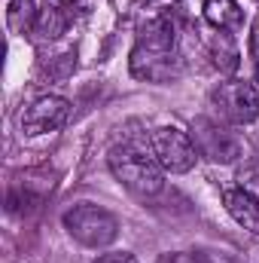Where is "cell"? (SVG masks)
<instances>
[{
  "instance_id": "19",
  "label": "cell",
  "mask_w": 259,
  "mask_h": 263,
  "mask_svg": "<svg viewBox=\"0 0 259 263\" xmlns=\"http://www.w3.org/2000/svg\"><path fill=\"white\" fill-rule=\"evenodd\" d=\"M58 3H70V0H58Z\"/></svg>"
},
{
  "instance_id": "9",
  "label": "cell",
  "mask_w": 259,
  "mask_h": 263,
  "mask_svg": "<svg viewBox=\"0 0 259 263\" xmlns=\"http://www.w3.org/2000/svg\"><path fill=\"white\" fill-rule=\"evenodd\" d=\"M137 43H140V46H149V49H174V43H177V28H174L171 18L159 15V18H153V22H146V25L140 28Z\"/></svg>"
},
{
  "instance_id": "17",
  "label": "cell",
  "mask_w": 259,
  "mask_h": 263,
  "mask_svg": "<svg viewBox=\"0 0 259 263\" xmlns=\"http://www.w3.org/2000/svg\"><path fill=\"white\" fill-rule=\"evenodd\" d=\"M250 49H253V65H256V77H259V18L253 22V34H250Z\"/></svg>"
},
{
  "instance_id": "12",
  "label": "cell",
  "mask_w": 259,
  "mask_h": 263,
  "mask_svg": "<svg viewBox=\"0 0 259 263\" xmlns=\"http://www.w3.org/2000/svg\"><path fill=\"white\" fill-rule=\"evenodd\" d=\"M37 15H40V9H37V3H34V0H9L6 22H9V28H12L15 34L31 31V28L37 25Z\"/></svg>"
},
{
  "instance_id": "3",
  "label": "cell",
  "mask_w": 259,
  "mask_h": 263,
  "mask_svg": "<svg viewBox=\"0 0 259 263\" xmlns=\"http://www.w3.org/2000/svg\"><path fill=\"white\" fill-rule=\"evenodd\" d=\"M149 153L159 159V165L165 172H174V175H183L195 165V150L192 138L186 132L174 129V126H165V129H156L149 138Z\"/></svg>"
},
{
  "instance_id": "4",
  "label": "cell",
  "mask_w": 259,
  "mask_h": 263,
  "mask_svg": "<svg viewBox=\"0 0 259 263\" xmlns=\"http://www.w3.org/2000/svg\"><path fill=\"white\" fill-rule=\"evenodd\" d=\"M213 104L235 126H247V123H253L259 117V92L247 80L220 83V89L213 92Z\"/></svg>"
},
{
  "instance_id": "7",
  "label": "cell",
  "mask_w": 259,
  "mask_h": 263,
  "mask_svg": "<svg viewBox=\"0 0 259 263\" xmlns=\"http://www.w3.org/2000/svg\"><path fill=\"white\" fill-rule=\"evenodd\" d=\"M70 117V104L61 95H43L37 98L25 114H21V129L25 135H46V132L61 129Z\"/></svg>"
},
{
  "instance_id": "14",
  "label": "cell",
  "mask_w": 259,
  "mask_h": 263,
  "mask_svg": "<svg viewBox=\"0 0 259 263\" xmlns=\"http://www.w3.org/2000/svg\"><path fill=\"white\" fill-rule=\"evenodd\" d=\"M238 181H241V190L259 196V165H247V168L238 175Z\"/></svg>"
},
{
  "instance_id": "16",
  "label": "cell",
  "mask_w": 259,
  "mask_h": 263,
  "mask_svg": "<svg viewBox=\"0 0 259 263\" xmlns=\"http://www.w3.org/2000/svg\"><path fill=\"white\" fill-rule=\"evenodd\" d=\"M195 257H198V263H235L232 257H226L223 251H207V248H204V251H198Z\"/></svg>"
},
{
  "instance_id": "1",
  "label": "cell",
  "mask_w": 259,
  "mask_h": 263,
  "mask_svg": "<svg viewBox=\"0 0 259 263\" xmlns=\"http://www.w3.org/2000/svg\"><path fill=\"white\" fill-rule=\"evenodd\" d=\"M110 172L122 187H128L137 196H156L165 187L162 165L153 153L137 147H113L110 150Z\"/></svg>"
},
{
  "instance_id": "18",
  "label": "cell",
  "mask_w": 259,
  "mask_h": 263,
  "mask_svg": "<svg viewBox=\"0 0 259 263\" xmlns=\"http://www.w3.org/2000/svg\"><path fill=\"white\" fill-rule=\"evenodd\" d=\"M159 263H198L195 254H165Z\"/></svg>"
},
{
  "instance_id": "15",
  "label": "cell",
  "mask_w": 259,
  "mask_h": 263,
  "mask_svg": "<svg viewBox=\"0 0 259 263\" xmlns=\"http://www.w3.org/2000/svg\"><path fill=\"white\" fill-rule=\"evenodd\" d=\"M95 263H137V257L128 251H110V254H101Z\"/></svg>"
},
{
  "instance_id": "5",
  "label": "cell",
  "mask_w": 259,
  "mask_h": 263,
  "mask_svg": "<svg viewBox=\"0 0 259 263\" xmlns=\"http://www.w3.org/2000/svg\"><path fill=\"white\" fill-rule=\"evenodd\" d=\"M189 138H192L195 150H198L201 156L213 159V162H232V159L241 156V141L226 129V126H220V123H213V120H204V117L195 120Z\"/></svg>"
},
{
  "instance_id": "11",
  "label": "cell",
  "mask_w": 259,
  "mask_h": 263,
  "mask_svg": "<svg viewBox=\"0 0 259 263\" xmlns=\"http://www.w3.org/2000/svg\"><path fill=\"white\" fill-rule=\"evenodd\" d=\"M207 52H210V62L220 73H235L238 70V46L235 40L226 34V31H217L207 43Z\"/></svg>"
},
{
  "instance_id": "6",
  "label": "cell",
  "mask_w": 259,
  "mask_h": 263,
  "mask_svg": "<svg viewBox=\"0 0 259 263\" xmlns=\"http://www.w3.org/2000/svg\"><path fill=\"white\" fill-rule=\"evenodd\" d=\"M180 59L174 55V49H149V46H134L131 49V73L137 80H149V83H168L174 77H180Z\"/></svg>"
},
{
  "instance_id": "13",
  "label": "cell",
  "mask_w": 259,
  "mask_h": 263,
  "mask_svg": "<svg viewBox=\"0 0 259 263\" xmlns=\"http://www.w3.org/2000/svg\"><path fill=\"white\" fill-rule=\"evenodd\" d=\"M64 28H67V15H64V9H58L55 3H46V9H40L37 25H34V31H37L43 40H55V37H61Z\"/></svg>"
},
{
  "instance_id": "10",
  "label": "cell",
  "mask_w": 259,
  "mask_h": 263,
  "mask_svg": "<svg viewBox=\"0 0 259 263\" xmlns=\"http://www.w3.org/2000/svg\"><path fill=\"white\" fill-rule=\"evenodd\" d=\"M204 18L210 28L217 31H229V28H238L241 25V6L235 0H204Z\"/></svg>"
},
{
  "instance_id": "8",
  "label": "cell",
  "mask_w": 259,
  "mask_h": 263,
  "mask_svg": "<svg viewBox=\"0 0 259 263\" xmlns=\"http://www.w3.org/2000/svg\"><path fill=\"white\" fill-rule=\"evenodd\" d=\"M223 202H226V211L247 230L259 236V196L247 193V190H223Z\"/></svg>"
},
{
  "instance_id": "2",
  "label": "cell",
  "mask_w": 259,
  "mask_h": 263,
  "mask_svg": "<svg viewBox=\"0 0 259 263\" xmlns=\"http://www.w3.org/2000/svg\"><path fill=\"white\" fill-rule=\"evenodd\" d=\"M64 230L89 248H104L116 239L119 220L98 205H73L64 214Z\"/></svg>"
}]
</instances>
